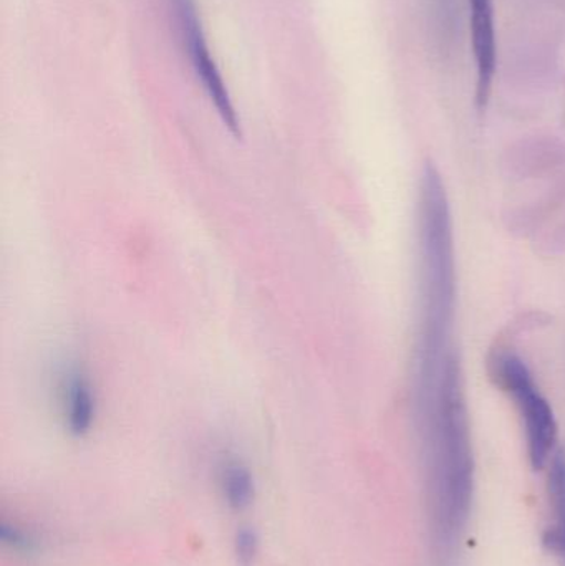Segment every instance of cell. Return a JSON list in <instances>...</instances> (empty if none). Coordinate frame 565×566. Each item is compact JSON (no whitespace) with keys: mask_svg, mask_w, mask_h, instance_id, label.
I'll return each mask as SVG.
<instances>
[{"mask_svg":"<svg viewBox=\"0 0 565 566\" xmlns=\"http://www.w3.org/2000/svg\"><path fill=\"white\" fill-rule=\"evenodd\" d=\"M414 411L433 564L454 566L474 499L473 441L457 352L448 358L431 398L415 406Z\"/></svg>","mask_w":565,"mask_h":566,"instance_id":"obj_1","label":"cell"},{"mask_svg":"<svg viewBox=\"0 0 565 566\" xmlns=\"http://www.w3.org/2000/svg\"><path fill=\"white\" fill-rule=\"evenodd\" d=\"M418 335L415 368H433L453 352L457 258L453 219L443 178L427 163L418 191Z\"/></svg>","mask_w":565,"mask_h":566,"instance_id":"obj_2","label":"cell"},{"mask_svg":"<svg viewBox=\"0 0 565 566\" xmlns=\"http://www.w3.org/2000/svg\"><path fill=\"white\" fill-rule=\"evenodd\" d=\"M491 379L513 398L526 432L527 454L534 469L546 468L556 452L557 422L550 401L534 381L521 356L496 349L490 359Z\"/></svg>","mask_w":565,"mask_h":566,"instance_id":"obj_3","label":"cell"},{"mask_svg":"<svg viewBox=\"0 0 565 566\" xmlns=\"http://www.w3.org/2000/svg\"><path fill=\"white\" fill-rule=\"evenodd\" d=\"M176 12H178L179 23H181L182 36L188 43L189 56H191L192 66L196 75L201 80L202 88L208 93L209 99L215 105L219 118L224 123L228 132L234 138H241V122L238 118L234 103L226 88L224 80L211 59L208 42H206L205 30L199 22L198 10H196L195 0H175Z\"/></svg>","mask_w":565,"mask_h":566,"instance_id":"obj_4","label":"cell"},{"mask_svg":"<svg viewBox=\"0 0 565 566\" xmlns=\"http://www.w3.org/2000/svg\"><path fill=\"white\" fill-rule=\"evenodd\" d=\"M471 42L477 62V105L486 108L496 75L498 46L494 0H470Z\"/></svg>","mask_w":565,"mask_h":566,"instance_id":"obj_5","label":"cell"},{"mask_svg":"<svg viewBox=\"0 0 565 566\" xmlns=\"http://www.w3.org/2000/svg\"><path fill=\"white\" fill-rule=\"evenodd\" d=\"M60 409L63 422L70 434L83 438L92 431L95 424L96 402L95 386L86 375L85 369L79 365H69L60 373L56 385Z\"/></svg>","mask_w":565,"mask_h":566,"instance_id":"obj_6","label":"cell"},{"mask_svg":"<svg viewBox=\"0 0 565 566\" xmlns=\"http://www.w3.org/2000/svg\"><path fill=\"white\" fill-rule=\"evenodd\" d=\"M547 499H550V524L544 544L561 566H565V451L556 449L547 462Z\"/></svg>","mask_w":565,"mask_h":566,"instance_id":"obj_7","label":"cell"},{"mask_svg":"<svg viewBox=\"0 0 565 566\" xmlns=\"http://www.w3.org/2000/svg\"><path fill=\"white\" fill-rule=\"evenodd\" d=\"M221 491L226 504L236 512L254 504L255 481L251 469L238 459H229L221 468Z\"/></svg>","mask_w":565,"mask_h":566,"instance_id":"obj_8","label":"cell"},{"mask_svg":"<svg viewBox=\"0 0 565 566\" xmlns=\"http://www.w3.org/2000/svg\"><path fill=\"white\" fill-rule=\"evenodd\" d=\"M0 541L15 554L33 555L40 551L39 537L15 522L3 521L0 524Z\"/></svg>","mask_w":565,"mask_h":566,"instance_id":"obj_9","label":"cell"},{"mask_svg":"<svg viewBox=\"0 0 565 566\" xmlns=\"http://www.w3.org/2000/svg\"><path fill=\"white\" fill-rule=\"evenodd\" d=\"M234 558L238 566H254L261 552V541L252 527H239L234 535Z\"/></svg>","mask_w":565,"mask_h":566,"instance_id":"obj_10","label":"cell"}]
</instances>
